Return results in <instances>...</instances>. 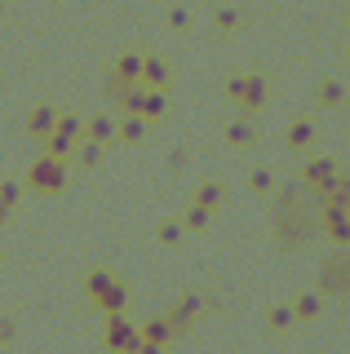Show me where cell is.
<instances>
[{"label": "cell", "mask_w": 350, "mask_h": 354, "mask_svg": "<svg viewBox=\"0 0 350 354\" xmlns=\"http://www.w3.org/2000/svg\"><path fill=\"white\" fill-rule=\"evenodd\" d=\"M306 138H311V124H297V129H293V142H297V147H302Z\"/></svg>", "instance_id": "e0dca14e"}, {"label": "cell", "mask_w": 350, "mask_h": 354, "mask_svg": "<svg viewBox=\"0 0 350 354\" xmlns=\"http://www.w3.org/2000/svg\"><path fill=\"white\" fill-rule=\"evenodd\" d=\"M342 208H346V217H350V199H346V204H342Z\"/></svg>", "instance_id": "ffe728a7"}, {"label": "cell", "mask_w": 350, "mask_h": 354, "mask_svg": "<svg viewBox=\"0 0 350 354\" xmlns=\"http://www.w3.org/2000/svg\"><path fill=\"white\" fill-rule=\"evenodd\" d=\"M27 182L36 186V191H62L67 173H62V164H58V160H40V164H31Z\"/></svg>", "instance_id": "3957f363"}, {"label": "cell", "mask_w": 350, "mask_h": 354, "mask_svg": "<svg viewBox=\"0 0 350 354\" xmlns=\"http://www.w3.org/2000/svg\"><path fill=\"white\" fill-rule=\"evenodd\" d=\"M324 226H328V239H333V243H350V217H346L342 204H333L324 213Z\"/></svg>", "instance_id": "5b68a950"}, {"label": "cell", "mask_w": 350, "mask_h": 354, "mask_svg": "<svg viewBox=\"0 0 350 354\" xmlns=\"http://www.w3.org/2000/svg\"><path fill=\"white\" fill-rule=\"evenodd\" d=\"M182 239V221H164L160 226V243H178Z\"/></svg>", "instance_id": "7c38bea8"}, {"label": "cell", "mask_w": 350, "mask_h": 354, "mask_svg": "<svg viewBox=\"0 0 350 354\" xmlns=\"http://www.w3.org/2000/svg\"><path fill=\"white\" fill-rule=\"evenodd\" d=\"M111 279H116L111 270H93V274H89V297H98V292H102V288L111 283Z\"/></svg>", "instance_id": "8fae6325"}, {"label": "cell", "mask_w": 350, "mask_h": 354, "mask_svg": "<svg viewBox=\"0 0 350 354\" xmlns=\"http://www.w3.org/2000/svg\"><path fill=\"white\" fill-rule=\"evenodd\" d=\"M270 328H275V332H288L293 324H297V315H293V306H270Z\"/></svg>", "instance_id": "ba28073f"}, {"label": "cell", "mask_w": 350, "mask_h": 354, "mask_svg": "<svg viewBox=\"0 0 350 354\" xmlns=\"http://www.w3.org/2000/svg\"><path fill=\"white\" fill-rule=\"evenodd\" d=\"M147 341H156V346H164V341H173V328H169V319H151L147 328H138Z\"/></svg>", "instance_id": "52a82bcc"}, {"label": "cell", "mask_w": 350, "mask_h": 354, "mask_svg": "<svg viewBox=\"0 0 350 354\" xmlns=\"http://www.w3.org/2000/svg\"><path fill=\"white\" fill-rule=\"evenodd\" d=\"M5 221H9V204H5V199H0V226H5Z\"/></svg>", "instance_id": "d6986e66"}, {"label": "cell", "mask_w": 350, "mask_h": 354, "mask_svg": "<svg viewBox=\"0 0 350 354\" xmlns=\"http://www.w3.org/2000/svg\"><path fill=\"white\" fill-rule=\"evenodd\" d=\"M297 319H315L320 315V292H306V297H297V310H293Z\"/></svg>", "instance_id": "9c48e42d"}, {"label": "cell", "mask_w": 350, "mask_h": 354, "mask_svg": "<svg viewBox=\"0 0 350 354\" xmlns=\"http://www.w3.org/2000/svg\"><path fill=\"white\" fill-rule=\"evenodd\" d=\"M306 182H311L315 191H333V186H337V173H333V164H328V160H315V164H306Z\"/></svg>", "instance_id": "8992f818"}, {"label": "cell", "mask_w": 350, "mask_h": 354, "mask_svg": "<svg viewBox=\"0 0 350 354\" xmlns=\"http://www.w3.org/2000/svg\"><path fill=\"white\" fill-rule=\"evenodd\" d=\"M253 191H270V173H266V169L253 173Z\"/></svg>", "instance_id": "9a60e30c"}, {"label": "cell", "mask_w": 350, "mask_h": 354, "mask_svg": "<svg viewBox=\"0 0 350 354\" xmlns=\"http://www.w3.org/2000/svg\"><path fill=\"white\" fill-rule=\"evenodd\" d=\"M93 306L102 310V315H125V306H129V288L120 283V279H111V283L102 288V292L93 297Z\"/></svg>", "instance_id": "277c9868"}, {"label": "cell", "mask_w": 350, "mask_h": 354, "mask_svg": "<svg viewBox=\"0 0 350 354\" xmlns=\"http://www.w3.org/2000/svg\"><path fill=\"white\" fill-rule=\"evenodd\" d=\"M200 204H204V208L222 204V186H204V191H200Z\"/></svg>", "instance_id": "4fadbf2b"}, {"label": "cell", "mask_w": 350, "mask_h": 354, "mask_svg": "<svg viewBox=\"0 0 350 354\" xmlns=\"http://www.w3.org/2000/svg\"><path fill=\"white\" fill-rule=\"evenodd\" d=\"M209 221H213V213H209V208H191V213L187 217H182V226H187V230H204V226H209Z\"/></svg>", "instance_id": "30bf717a"}, {"label": "cell", "mask_w": 350, "mask_h": 354, "mask_svg": "<svg viewBox=\"0 0 350 354\" xmlns=\"http://www.w3.org/2000/svg\"><path fill=\"white\" fill-rule=\"evenodd\" d=\"M102 346H107V350H116V354H133V350L142 346V332H138V324H129L125 315H107Z\"/></svg>", "instance_id": "6da1fadb"}, {"label": "cell", "mask_w": 350, "mask_h": 354, "mask_svg": "<svg viewBox=\"0 0 350 354\" xmlns=\"http://www.w3.org/2000/svg\"><path fill=\"white\" fill-rule=\"evenodd\" d=\"M31 129H36V133H45V129H49V111H40V115L31 120Z\"/></svg>", "instance_id": "2e32d148"}, {"label": "cell", "mask_w": 350, "mask_h": 354, "mask_svg": "<svg viewBox=\"0 0 350 354\" xmlns=\"http://www.w3.org/2000/svg\"><path fill=\"white\" fill-rule=\"evenodd\" d=\"M320 292H350V257H328L320 270Z\"/></svg>", "instance_id": "7a4b0ae2"}, {"label": "cell", "mask_w": 350, "mask_h": 354, "mask_svg": "<svg viewBox=\"0 0 350 354\" xmlns=\"http://www.w3.org/2000/svg\"><path fill=\"white\" fill-rule=\"evenodd\" d=\"M0 199L14 208V204H18V186H14V182H5V186H0Z\"/></svg>", "instance_id": "5bb4252c"}, {"label": "cell", "mask_w": 350, "mask_h": 354, "mask_svg": "<svg viewBox=\"0 0 350 354\" xmlns=\"http://www.w3.org/2000/svg\"><path fill=\"white\" fill-rule=\"evenodd\" d=\"M133 354H164V350H160V346H156V341H142V346H138V350H133Z\"/></svg>", "instance_id": "ac0fdd59"}]
</instances>
